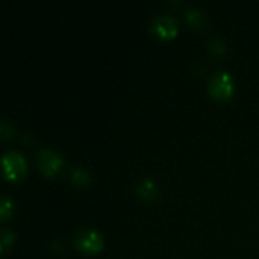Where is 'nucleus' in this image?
I'll list each match as a JSON object with an SVG mask.
<instances>
[{
	"label": "nucleus",
	"instance_id": "nucleus-1",
	"mask_svg": "<svg viewBox=\"0 0 259 259\" xmlns=\"http://www.w3.org/2000/svg\"><path fill=\"white\" fill-rule=\"evenodd\" d=\"M2 168H3V176L8 181H18L24 176L26 173V161L21 153L15 150H8L2 156Z\"/></svg>",
	"mask_w": 259,
	"mask_h": 259
},
{
	"label": "nucleus",
	"instance_id": "nucleus-2",
	"mask_svg": "<svg viewBox=\"0 0 259 259\" xmlns=\"http://www.w3.org/2000/svg\"><path fill=\"white\" fill-rule=\"evenodd\" d=\"M208 91L215 99H229L234 91V79L228 71H217L209 77Z\"/></svg>",
	"mask_w": 259,
	"mask_h": 259
},
{
	"label": "nucleus",
	"instance_id": "nucleus-3",
	"mask_svg": "<svg viewBox=\"0 0 259 259\" xmlns=\"http://www.w3.org/2000/svg\"><path fill=\"white\" fill-rule=\"evenodd\" d=\"M73 243L79 250H82L85 253H96L103 246L102 235L97 231L90 229V228L79 229L73 237Z\"/></svg>",
	"mask_w": 259,
	"mask_h": 259
},
{
	"label": "nucleus",
	"instance_id": "nucleus-4",
	"mask_svg": "<svg viewBox=\"0 0 259 259\" xmlns=\"http://www.w3.org/2000/svg\"><path fill=\"white\" fill-rule=\"evenodd\" d=\"M36 164L41 173H44L46 176H53L61 168L62 159H61V155H58L55 150L44 147V149H39L36 153Z\"/></svg>",
	"mask_w": 259,
	"mask_h": 259
},
{
	"label": "nucleus",
	"instance_id": "nucleus-5",
	"mask_svg": "<svg viewBox=\"0 0 259 259\" xmlns=\"http://www.w3.org/2000/svg\"><path fill=\"white\" fill-rule=\"evenodd\" d=\"M152 30L161 38H173L178 33V23L170 14H159L152 21Z\"/></svg>",
	"mask_w": 259,
	"mask_h": 259
},
{
	"label": "nucleus",
	"instance_id": "nucleus-6",
	"mask_svg": "<svg viewBox=\"0 0 259 259\" xmlns=\"http://www.w3.org/2000/svg\"><path fill=\"white\" fill-rule=\"evenodd\" d=\"M138 196H141L143 199H155L156 197V185L152 179L146 178V179H141L138 181L137 187H135Z\"/></svg>",
	"mask_w": 259,
	"mask_h": 259
},
{
	"label": "nucleus",
	"instance_id": "nucleus-7",
	"mask_svg": "<svg viewBox=\"0 0 259 259\" xmlns=\"http://www.w3.org/2000/svg\"><path fill=\"white\" fill-rule=\"evenodd\" d=\"M185 17H187V21L191 24V26H196V27H202L206 21V17L205 14L200 11V9H196V8H191L185 12Z\"/></svg>",
	"mask_w": 259,
	"mask_h": 259
},
{
	"label": "nucleus",
	"instance_id": "nucleus-8",
	"mask_svg": "<svg viewBox=\"0 0 259 259\" xmlns=\"http://www.w3.org/2000/svg\"><path fill=\"white\" fill-rule=\"evenodd\" d=\"M70 178H71V182H74V184H77V185L88 184V181H90V175H88V171H85L83 168H71Z\"/></svg>",
	"mask_w": 259,
	"mask_h": 259
},
{
	"label": "nucleus",
	"instance_id": "nucleus-9",
	"mask_svg": "<svg viewBox=\"0 0 259 259\" xmlns=\"http://www.w3.org/2000/svg\"><path fill=\"white\" fill-rule=\"evenodd\" d=\"M12 240H14V234L9 231V229H6V228H2L0 229V250H2V253L6 250V247L12 243Z\"/></svg>",
	"mask_w": 259,
	"mask_h": 259
},
{
	"label": "nucleus",
	"instance_id": "nucleus-10",
	"mask_svg": "<svg viewBox=\"0 0 259 259\" xmlns=\"http://www.w3.org/2000/svg\"><path fill=\"white\" fill-rule=\"evenodd\" d=\"M12 211V202L8 196H2L0 199V217L2 220H6Z\"/></svg>",
	"mask_w": 259,
	"mask_h": 259
}]
</instances>
